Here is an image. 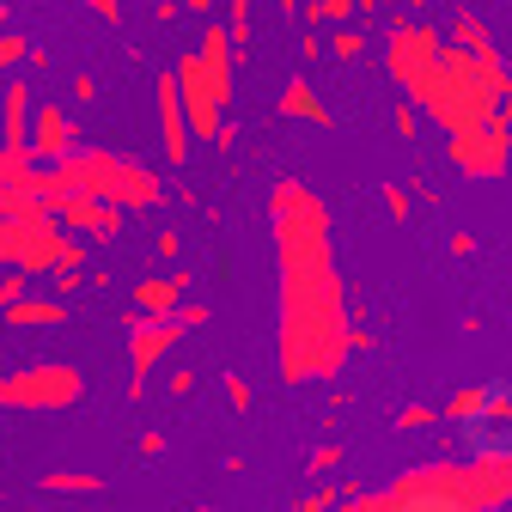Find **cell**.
Here are the masks:
<instances>
[{"label": "cell", "mask_w": 512, "mask_h": 512, "mask_svg": "<svg viewBox=\"0 0 512 512\" xmlns=\"http://www.w3.org/2000/svg\"><path fill=\"white\" fill-rule=\"evenodd\" d=\"M171 391H177V397H189V391H196V372L177 366V372H171Z\"/></svg>", "instance_id": "35"}, {"label": "cell", "mask_w": 512, "mask_h": 512, "mask_svg": "<svg viewBox=\"0 0 512 512\" xmlns=\"http://www.w3.org/2000/svg\"><path fill=\"white\" fill-rule=\"evenodd\" d=\"M275 110L287 116V122H311V128H336V116H330V104L317 98V86L305 80V74H293L287 86H281V98H275Z\"/></svg>", "instance_id": "15"}, {"label": "cell", "mask_w": 512, "mask_h": 512, "mask_svg": "<svg viewBox=\"0 0 512 512\" xmlns=\"http://www.w3.org/2000/svg\"><path fill=\"white\" fill-rule=\"evenodd\" d=\"M68 7H74V0H68Z\"/></svg>", "instance_id": "44"}, {"label": "cell", "mask_w": 512, "mask_h": 512, "mask_svg": "<svg viewBox=\"0 0 512 512\" xmlns=\"http://www.w3.org/2000/svg\"><path fill=\"white\" fill-rule=\"evenodd\" d=\"M226 31H232L238 49H250V31H256L250 25V0H226Z\"/></svg>", "instance_id": "23"}, {"label": "cell", "mask_w": 512, "mask_h": 512, "mask_svg": "<svg viewBox=\"0 0 512 512\" xmlns=\"http://www.w3.org/2000/svg\"><path fill=\"white\" fill-rule=\"evenodd\" d=\"M384 214H391V220H409V189H403V183H384Z\"/></svg>", "instance_id": "27"}, {"label": "cell", "mask_w": 512, "mask_h": 512, "mask_svg": "<svg viewBox=\"0 0 512 512\" xmlns=\"http://www.w3.org/2000/svg\"><path fill=\"white\" fill-rule=\"evenodd\" d=\"M171 317H177L183 330H202V324H208V305H196V299H183V305H177Z\"/></svg>", "instance_id": "29"}, {"label": "cell", "mask_w": 512, "mask_h": 512, "mask_svg": "<svg viewBox=\"0 0 512 512\" xmlns=\"http://www.w3.org/2000/svg\"><path fill=\"white\" fill-rule=\"evenodd\" d=\"M299 55H305V61H317V55H324V37L305 31V37H299Z\"/></svg>", "instance_id": "37"}, {"label": "cell", "mask_w": 512, "mask_h": 512, "mask_svg": "<svg viewBox=\"0 0 512 512\" xmlns=\"http://www.w3.org/2000/svg\"><path fill=\"white\" fill-rule=\"evenodd\" d=\"M31 116H37L31 86L7 80V92H0V153H31Z\"/></svg>", "instance_id": "12"}, {"label": "cell", "mask_w": 512, "mask_h": 512, "mask_svg": "<svg viewBox=\"0 0 512 512\" xmlns=\"http://www.w3.org/2000/svg\"><path fill=\"white\" fill-rule=\"evenodd\" d=\"M299 7H305V0H281V13H299Z\"/></svg>", "instance_id": "41"}, {"label": "cell", "mask_w": 512, "mask_h": 512, "mask_svg": "<svg viewBox=\"0 0 512 512\" xmlns=\"http://www.w3.org/2000/svg\"><path fill=\"white\" fill-rule=\"evenodd\" d=\"M391 122H397V135H403V141H415V135H421V110H415L409 98H403V104L391 110Z\"/></svg>", "instance_id": "26"}, {"label": "cell", "mask_w": 512, "mask_h": 512, "mask_svg": "<svg viewBox=\"0 0 512 512\" xmlns=\"http://www.w3.org/2000/svg\"><path fill=\"white\" fill-rule=\"evenodd\" d=\"M445 37H452L458 49H470V55H500V49H494V37H488V25H482L470 7H458V13H452V31H445Z\"/></svg>", "instance_id": "18"}, {"label": "cell", "mask_w": 512, "mask_h": 512, "mask_svg": "<svg viewBox=\"0 0 512 512\" xmlns=\"http://www.w3.org/2000/svg\"><path fill=\"white\" fill-rule=\"evenodd\" d=\"M183 7H189V13H214V0H183Z\"/></svg>", "instance_id": "40"}, {"label": "cell", "mask_w": 512, "mask_h": 512, "mask_svg": "<svg viewBox=\"0 0 512 512\" xmlns=\"http://www.w3.org/2000/svg\"><path fill=\"white\" fill-rule=\"evenodd\" d=\"M86 7H92L104 25H122V0H86Z\"/></svg>", "instance_id": "33"}, {"label": "cell", "mask_w": 512, "mask_h": 512, "mask_svg": "<svg viewBox=\"0 0 512 512\" xmlns=\"http://www.w3.org/2000/svg\"><path fill=\"white\" fill-rule=\"evenodd\" d=\"M293 512H336V488H317V494H305Z\"/></svg>", "instance_id": "31"}, {"label": "cell", "mask_w": 512, "mask_h": 512, "mask_svg": "<svg viewBox=\"0 0 512 512\" xmlns=\"http://www.w3.org/2000/svg\"><path fill=\"white\" fill-rule=\"evenodd\" d=\"M488 397H494V384H464V391L445 397L439 421H452V427H476V421L488 415Z\"/></svg>", "instance_id": "17"}, {"label": "cell", "mask_w": 512, "mask_h": 512, "mask_svg": "<svg viewBox=\"0 0 512 512\" xmlns=\"http://www.w3.org/2000/svg\"><path fill=\"white\" fill-rule=\"evenodd\" d=\"M196 55L208 61V74L220 80V92H226V104H232V98H238V68H244V49L232 43V31H226V25H208L202 43H196Z\"/></svg>", "instance_id": "13"}, {"label": "cell", "mask_w": 512, "mask_h": 512, "mask_svg": "<svg viewBox=\"0 0 512 512\" xmlns=\"http://www.w3.org/2000/svg\"><path fill=\"white\" fill-rule=\"evenodd\" d=\"M171 74H177V98H183V110H189V135L214 141L220 122H226V92H220V80L208 74V61H202V55H177Z\"/></svg>", "instance_id": "6"}, {"label": "cell", "mask_w": 512, "mask_h": 512, "mask_svg": "<svg viewBox=\"0 0 512 512\" xmlns=\"http://www.w3.org/2000/svg\"><path fill=\"white\" fill-rule=\"evenodd\" d=\"M384 494H391V512H488L470 458L464 464H445V458L439 464H415Z\"/></svg>", "instance_id": "3"}, {"label": "cell", "mask_w": 512, "mask_h": 512, "mask_svg": "<svg viewBox=\"0 0 512 512\" xmlns=\"http://www.w3.org/2000/svg\"><path fill=\"white\" fill-rule=\"evenodd\" d=\"M74 147H86L80 141V122L61 104H37V116H31V159L37 165H61Z\"/></svg>", "instance_id": "9"}, {"label": "cell", "mask_w": 512, "mask_h": 512, "mask_svg": "<svg viewBox=\"0 0 512 512\" xmlns=\"http://www.w3.org/2000/svg\"><path fill=\"white\" fill-rule=\"evenodd\" d=\"M74 98L92 104V98H98V80H92V74H74Z\"/></svg>", "instance_id": "36"}, {"label": "cell", "mask_w": 512, "mask_h": 512, "mask_svg": "<svg viewBox=\"0 0 512 512\" xmlns=\"http://www.w3.org/2000/svg\"><path fill=\"white\" fill-rule=\"evenodd\" d=\"M275 238V360L287 384H330L354 354V311L330 244V208L311 183H269Z\"/></svg>", "instance_id": "1"}, {"label": "cell", "mask_w": 512, "mask_h": 512, "mask_svg": "<svg viewBox=\"0 0 512 512\" xmlns=\"http://www.w3.org/2000/svg\"><path fill=\"white\" fill-rule=\"evenodd\" d=\"M226 403H232V409H238V415H244V409H250V384H244V378H238V372H226Z\"/></svg>", "instance_id": "30"}, {"label": "cell", "mask_w": 512, "mask_h": 512, "mask_svg": "<svg viewBox=\"0 0 512 512\" xmlns=\"http://www.w3.org/2000/svg\"><path fill=\"white\" fill-rule=\"evenodd\" d=\"M55 171L68 177L74 196H98V202H110V208H122V214H128V208H159V202H165V177H159L147 159H135V153L74 147Z\"/></svg>", "instance_id": "2"}, {"label": "cell", "mask_w": 512, "mask_h": 512, "mask_svg": "<svg viewBox=\"0 0 512 512\" xmlns=\"http://www.w3.org/2000/svg\"><path fill=\"white\" fill-rule=\"evenodd\" d=\"M452 256H476V238L470 232H452Z\"/></svg>", "instance_id": "39"}, {"label": "cell", "mask_w": 512, "mask_h": 512, "mask_svg": "<svg viewBox=\"0 0 512 512\" xmlns=\"http://www.w3.org/2000/svg\"><path fill=\"white\" fill-rule=\"evenodd\" d=\"M317 482H324V476H336L342 470V445H317V452H311V464H305Z\"/></svg>", "instance_id": "25"}, {"label": "cell", "mask_w": 512, "mask_h": 512, "mask_svg": "<svg viewBox=\"0 0 512 512\" xmlns=\"http://www.w3.org/2000/svg\"><path fill=\"white\" fill-rule=\"evenodd\" d=\"M55 220H61V232L92 238V244H110V238L122 232V208H110V202H98V196H74Z\"/></svg>", "instance_id": "11"}, {"label": "cell", "mask_w": 512, "mask_h": 512, "mask_svg": "<svg viewBox=\"0 0 512 512\" xmlns=\"http://www.w3.org/2000/svg\"><path fill=\"white\" fill-rule=\"evenodd\" d=\"M433 421H439V415H433L427 403H409V409L397 415V427H403V433H415V427H433Z\"/></svg>", "instance_id": "28"}, {"label": "cell", "mask_w": 512, "mask_h": 512, "mask_svg": "<svg viewBox=\"0 0 512 512\" xmlns=\"http://www.w3.org/2000/svg\"><path fill=\"white\" fill-rule=\"evenodd\" d=\"M330 55H336V61H360V55H366V31H360V25H336Z\"/></svg>", "instance_id": "21"}, {"label": "cell", "mask_w": 512, "mask_h": 512, "mask_svg": "<svg viewBox=\"0 0 512 512\" xmlns=\"http://www.w3.org/2000/svg\"><path fill=\"white\" fill-rule=\"evenodd\" d=\"M153 250H159V256H165V263H177V256H183V238H177V232H171V226H165V232H159V244H153Z\"/></svg>", "instance_id": "32"}, {"label": "cell", "mask_w": 512, "mask_h": 512, "mask_svg": "<svg viewBox=\"0 0 512 512\" xmlns=\"http://www.w3.org/2000/svg\"><path fill=\"white\" fill-rule=\"evenodd\" d=\"M159 452H165V433L147 427V433H141V458H159Z\"/></svg>", "instance_id": "34"}, {"label": "cell", "mask_w": 512, "mask_h": 512, "mask_svg": "<svg viewBox=\"0 0 512 512\" xmlns=\"http://www.w3.org/2000/svg\"><path fill=\"white\" fill-rule=\"evenodd\" d=\"M445 49V37L427 25V19H397L391 31H384V74H391L403 92L433 68V55Z\"/></svg>", "instance_id": "7"}, {"label": "cell", "mask_w": 512, "mask_h": 512, "mask_svg": "<svg viewBox=\"0 0 512 512\" xmlns=\"http://www.w3.org/2000/svg\"><path fill=\"white\" fill-rule=\"evenodd\" d=\"M104 488V476H92V470H49L43 476V494H98Z\"/></svg>", "instance_id": "19"}, {"label": "cell", "mask_w": 512, "mask_h": 512, "mask_svg": "<svg viewBox=\"0 0 512 512\" xmlns=\"http://www.w3.org/2000/svg\"><path fill=\"white\" fill-rule=\"evenodd\" d=\"M445 153H452V165L464 177H506V165H512V122L494 116L482 128H458V135H445Z\"/></svg>", "instance_id": "5"}, {"label": "cell", "mask_w": 512, "mask_h": 512, "mask_svg": "<svg viewBox=\"0 0 512 512\" xmlns=\"http://www.w3.org/2000/svg\"><path fill=\"white\" fill-rule=\"evenodd\" d=\"M80 397H86V378L68 360H31L0 378V409H13V415H61Z\"/></svg>", "instance_id": "4"}, {"label": "cell", "mask_w": 512, "mask_h": 512, "mask_svg": "<svg viewBox=\"0 0 512 512\" xmlns=\"http://www.w3.org/2000/svg\"><path fill=\"white\" fill-rule=\"evenodd\" d=\"M13 330H61L68 324V299H55V293H25L13 311H0Z\"/></svg>", "instance_id": "16"}, {"label": "cell", "mask_w": 512, "mask_h": 512, "mask_svg": "<svg viewBox=\"0 0 512 512\" xmlns=\"http://www.w3.org/2000/svg\"><path fill=\"white\" fill-rule=\"evenodd\" d=\"M360 13V0H305V25H348Z\"/></svg>", "instance_id": "20"}, {"label": "cell", "mask_w": 512, "mask_h": 512, "mask_svg": "<svg viewBox=\"0 0 512 512\" xmlns=\"http://www.w3.org/2000/svg\"><path fill=\"white\" fill-rule=\"evenodd\" d=\"M153 98H159V141H165V159H171V165H189V110H183V98H177V74H159Z\"/></svg>", "instance_id": "10"}, {"label": "cell", "mask_w": 512, "mask_h": 512, "mask_svg": "<svg viewBox=\"0 0 512 512\" xmlns=\"http://www.w3.org/2000/svg\"><path fill=\"white\" fill-rule=\"evenodd\" d=\"M177 336H183L177 317H147V311L128 317V397L147 391L153 366H165V354L177 348Z\"/></svg>", "instance_id": "8"}, {"label": "cell", "mask_w": 512, "mask_h": 512, "mask_svg": "<svg viewBox=\"0 0 512 512\" xmlns=\"http://www.w3.org/2000/svg\"><path fill=\"white\" fill-rule=\"evenodd\" d=\"M214 147H226V153L238 147V122H220V135H214Z\"/></svg>", "instance_id": "38"}, {"label": "cell", "mask_w": 512, "mask_h": 512, "mask_svg": "<svg viewBox=\"0 0 512 512\" xmlns=\"http://www.w3.org/2000/svg\"><path fill=\"white\" fill-rule=\"evenodd\" d=\"M7 25H13V13H7V7H0V31H7Z\"/></svg>", "instance_id": "42"}, {"label": "cell", "mask_w": 512, "mask_h": 512, "mask_svg": "<svg viewBox=\"0 0 512 512\" xmlns=\"http://www.w3.org/2000/svg\"><path fill=\"white\" fill-rule=\"evenodd\" d=\"M25 293H31V275L25 269H0V311H13Z\"/></svg>", "instance_id": "24"}, {"label": "cell", "mask_w": 512, "mask_h": 512, "mask_svg": "<svg viewBox=\"0 0 512 512\" xmlns=\"http://www.w3.org/2000/svg\"><path fill=\"white\" fill-rule=\"evenodd\" d=\"M25 55H31V37L25 31H0V74H13Z\"/></svg>", "instance_id": "22"}, {"label": "cell", "mask_w": 512, "mask_h": 512, "mask_svg": "<svg viewBox=\"0 0 512 512\" xmlns=\"http://www.w3.org/2000/svg\"><path fill=\"white\" fill-rule=\"evenodd\" d=\"M183 293H189V269L141 275V281H135V311H147V317H171V311L183 305Z\"/></svg>", "instance_id": "14"}, {"label": "cell", "mask_w": 512, "mask_h": 512, "mask_svg": "<svg viewBox=\"0 0 512 512\" xmlns=\"http://www.w3.org/2000/svg\"><path fill=\"white\" fill-rule=\"evenodd\" d=\"M189 512H214V506H189Z\"/></svg>", "instance_id": "43"}]
</instances>
